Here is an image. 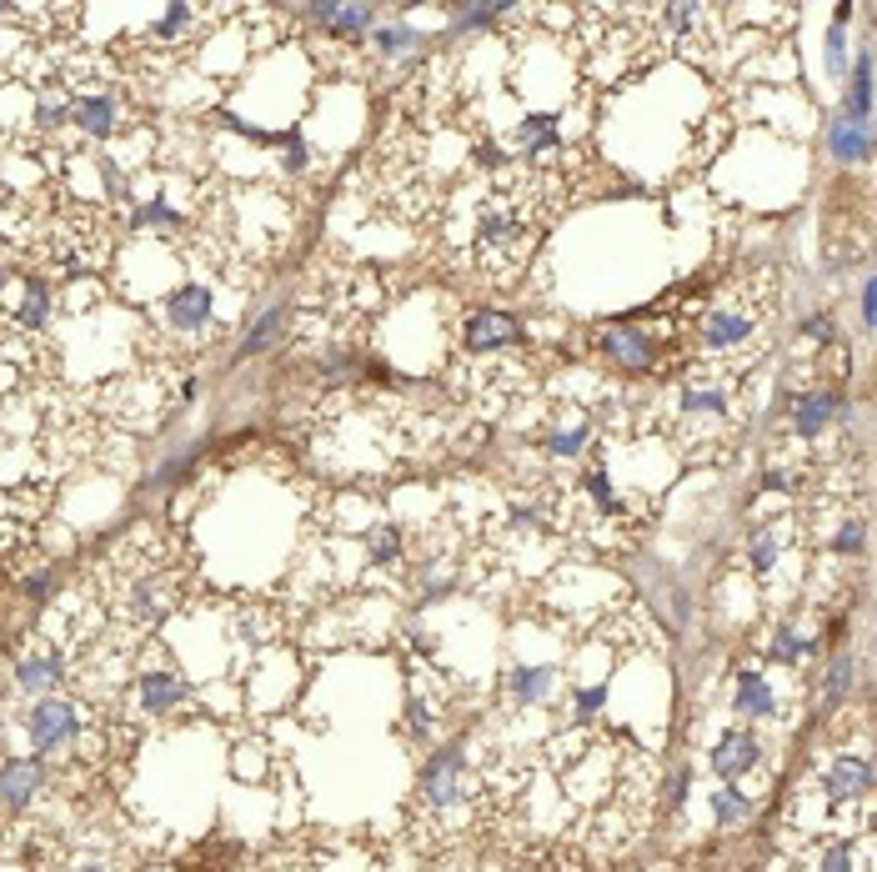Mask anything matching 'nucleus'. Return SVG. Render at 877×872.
Returning <instances> with one entry per match:
<instances>
[{
	"label": "nucleus",
	"mask_w": 877,
	"mask_h": 872,
	"mask_svg": "<svg viewBox=\"0 0 877 872\" xmlns=\"http://www.w3.org/2000/svg\"><path fill=\"white\" fill-rule=\"evenodd\" d=\"M81 592L111 632L146 647L155 627L171 612H181L196 592V557L171 531L136 527L95 557Z\"/></svg>",
	"instance_id": "f257e3e1"
},
{
	"label": "nucleus",
	"mask_w": 877,
	"mask_h": 872,
	"mask_svg": "<svg viewBox=\"0 0 877 872\" xmlns=\"http://www.w3.org/2000/svg\"><path fill=\"white\" fill-rule=\"evenodd\" d=\"M476 211L466 226V261L486 282L507 286L536 251L542 231L552 226L562 206V181L546 171H501L482 181L476 191Z\"/></svg>",
	"instance_id": "f03ea898"
},
{
	"label": "nucleus",
	"mask_w": 877,
	"mask_h": 872,
	"mask_svg": "<svg viewBox=\"0 0 877 872\" xmlns=\"http://www.w3.org/2000/svg\"><path fill=\"white\" fill-rule=\"evenodd\" d=\"M747 426V377L682 362V377L657 401V432L697 467L727 461Z\"/></svg>",
	"instance_id": "7ed1b4c3"
},
{
	"label": "nucleus",
	"mask_w": 877,
	"mask_h": 872,
	"mask_svg": "<svg viewBox=\"0 0 877 872\" xmlns=\"http://www.w3.org/2000/svg\"><path fill=\"white\" fill-rule=\"evenodd\" d=\"M111 231L116 226L101 206L66 191H36L25 200V221L11 226V241L60 276H91L111 251Z\"/></svg>",
	"instance_id": "20e7f679"
},
{
	"label": "nucleus",
	"mask_w": 877,
	"mask_h": 872,
	"mask_svg": "<svg viewBox=\"0 0 877 872\" xmlns=\"http://www.w3.org/2000/svg\"><path fill=\"white\" fill-rule=\"evenodd\" d=\"M768 331H772V282L768 276H762V282H732L717 307L692 317L688 362L752 377L758 356L768 352Z\"/></svg>",
	"instance_id": "39448f33"
},
{
	"label": "nucleus",
	"mask_w": 877,
	"mask_h": 872,
	"mask_svg": "<svg viewBox=\"0 0 877 872\" xmlns=\"http://www.w3.org/2000/svg\"><path fill=\"white\" fill-rule=\"evenodd\" d=\"M31 743H36V753H60V747H71L76 737H85L91 732V712H85V702H76V697H41L36 708H31Z\"/></svg>",
	"instance_id": "423d86ee"
},
{
	"label": "nucleus",
	"mask_w": 877,
	"mask_h": 872,
	"mask_svg": "<svg viewBox=\"0 0 877 872\" xmlns=\"http://www.w3.org/2000/svg\"><path fill=\"white\" fill-rule=\"evenodd\" d=\"M597 346H602L607 362L627 366V371H647V366L657 362V336L642 326H607L602 336H597Z\"/></svg>",
	"instance_id": "0eeeda50"
},
{
	"label": "nucleus",
	"mask_w": 877,
	"mask_h": 872,
	"mask_svg": "<svg viewBox=\"0 0 877 872\" xmlns=\"http://www.w3.org/2000/svg\"><path fill=\"white\" fill-rule=\"evenodd\" d=\"M131 692H136V702H141L146 718H166L176 702H186V697H191V687L181 682V673L161 667V673H136Z\"/></svg>",
	"instance_id": "6e6552de"
},
{
	"label": "nucleus",
	"mask_w": 877,
	"mask_h": 872,
	"mask_svg": "<svg viewBox=\"0 0 877 872\" xmlns=\"http://www.w3.org/2000/svg\"><path fill=\"white\" fill-rule=\"evenodd\" d=\"M822 792L832 802H863L873 792V767L867 757H832V767L822 772Z\"/></svg>",
	"instance_id": "1a4fd4ad"
},
{
	"label": "nucleus",
	"mask_w": 877,
	"mask_h": 872,
	"mask_svg": "<svg viewBox=\"0 0 877 872\" xmlns=\"http://www.w3.org/2000/svg\"><path fill=\"white\" fill-rule=\"evenodd\" d=\"M522 342V326L511 317H501V311H476V317H466V352L472 356H486L497 352V346H517Z\"/></svg>",
	"instance_id": "9d476101"
},
{
	"label": "nucleus",
	"mask_w": 877,
	"mask_h": 872,
	"mask_svg": "<svg viewBox=\"0 0 877 872\" xmlns=\"http://www.w3.org/2000/svg\"><path fill=\"white\" fill-rule=\"evenodd\" d=\"M758 757H762L758 737H752V732H737V727L723 732V743L712 747V767H717L723 778H742V772H752Z\"/></svg>",
	"instance_id": "9b49d317"
},
{
	"label": "nucleus",
	"mask_w": 877,
	"mask_h": 872,
	"mask_svg": "<svg viewBox=\"0 0 877 872\" xmlns=\"http://www.w3.org/2000/svg\"><path fill=\"white\" fill-rule=\"evenodd\" d=\"M211 321V296L201 286H181L166 296V326L171 331H201Z\"/></svg>",
	"instance_id": "f8f14e48"
},
{
	"label": "nucleus",
	"mask_w": 877,
	"mask_h": 872,
	"mask_svg": "<svg viewBox=\"0 0 877 872\" xmlns=\"http://www.w3.org/2000/svg\"><path fill=\"white\" fill-rule=\"evenodd\" d=\"M838 416V397L832 391H803L793 401V426L797 436H822V426Z\"/></svg>",
	"instance_id": "ddd939ff"
},
{
	"label": "nucleus",
	"mask_w": 877,
	"mask_h": 872,
	"mask_svg": "<svg viewBox=\"0 0 877 872\" xmlns=\"http://www.w3.org/2000/svg\"><path fill=\"white\" fill-rule=\"evenodd\" d=\"M737 712L752 722L777 718V697H772V682L762 673H737Z\"/></svg>",
	"instance_id": "4468645a"
},
{
	"label": "nucleus",
	"mask_w": 877,
	"mask_h": 872,
	"mask_svg": "<svg viewBox=\"0 0 877 872\" xmlns=\"http://www.w3.org/2000/svg\"><path fill=\"white\" fill-rule=\"evenodd\" d=\"M371 21V11H342V5H321L316 11V25H326V31H336V41H351L361 36Z\"/></svg>",
	"instance_id": "2eb2a0df"
},
{
	"label": "nucleus",
	"mask_w": 877,
	"mask_h": 872,
	"mask_svg": "<svg viewBox=\"0 0 877 872\" xmlns=\"http://www.w3.org/2000/svg\"><path fill=\"white\" fill-rule=\"evenodd\" d=\"M832 151H838V161H863L867 156V136L857 130L853 116H842L838 126H832Z\"/></svg>",
	"instance_id": "dca6fc26"
},
{
	"label": "nucleus",
	"mask_w": 877,
	"mask_h": 872,
	"mask_svg": "<svg viewBox=\"0 0 877 872\" xmlns=\"http://www.w3.org/2000/svg\"><path fill=\"white\" fill-rule=\"evenodd\" d=\"M546 687H552V667H517L511 673V692L522 697V702H536Z\"/></svg>",
	"instance_id": "f3484780"
},
{
	"label": "nucleus",
	"mask_w": 877,
	"mask_h": 872,
	"mask_svg": "<svg viewBox=\"0 0 877 872\" xmlns=\"http://www.w3.org/2000/svg\"><path fill=\"white\" fill-rule=\"evenodd\" d=\"M747 813H752V802H747V798H742V792H737V788L717 792V817H723V823H742Z\"/></svg>",
	"instance_id": "a211bd4d"
},
{
	"label": "nucleus",
	"mask_w": 877,
	"mask_h": 872,
	"mask_svg": "<svg viewBox=\"0 0 877 872\" xmlns=\"http://www.w3.org/2000/svg\"><path fill=\"white\" fill-rule=\"evenodd\" d=\"M828 872H853V858H847V848H832V852H828Z\"/></svg>",
	"instance_id": "6ab92c4d"
}]
</instances>
